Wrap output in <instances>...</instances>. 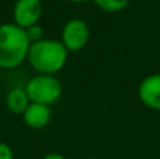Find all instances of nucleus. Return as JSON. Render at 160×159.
<instances>
[{
    "instance_id": "4",
    "label": "nucleus",
    "mask_w": 160,
    "mask_h": 159,
    "mask_svg": "<svg viewBox=\"0 0 160 159\" xmlns=\"http://www.w3.org/2000/svg\"><path fill=\"white\" fill-rule=\"evenodd\" d=\"M90 39V28L84 20L72 18L65 23L61 33V42L65 45L68 52H79Z\"/></svg>"
},
{
    "instance_id": "14",
    "label": "nucleus",
    "mask_w": 160,
    "mask_h": 159,
    "mask_svg": "<svg viewBox=\"0 0 160 159\" xmlns=\"http://www.w3.org/2000/svg\"><path fill=\"white\" fill-rule=\"evenodd\" d=\"M83 159H98V158H93V156H88V158H83Z\"/></svg>"
},
{
    "instance_id": "10",
    "label": "nucleus",
    "mask_w": 160,
    "mask_h": 159,
    "mask_svg": "<svg viewBox=\"0 0 160 159\" xmlns=\"http://www.w3.org/2000/svg\"><path fill=\"white\" fill-rule=\"evenodd\" d=\"M25 33H27V37H28V39H30L31 44L38 42V41H42V39L45 38V30H44V27H42L39 23L38 24H35V25H32V27L27 28Z\"/></svg>"
},
{
    "instance_id": "9",
    "label": "nucleus",
    "mask_w": 160,
    "mask_h": 159,
    "mask_svg": "<svg viewBox=\"0 0 160 159\" xmlns=\"http://www.w3.org/2000/svg\"><path fill=\"white\" fill-rule=\"evenodd\" d=\"M93 3L105 13H119L128 7L131 0H93Z\"/></svg>"
},
{
    "instance_id": "1",
    "label": "nucleus",
    "mask_w": 160,
    "mask_h": 159,
    "mask_svg": "<svg viewBox=\"0 0 160 159\" xmlns=\"http://www.w3.org/2000/svg\"><path fill=\"white\" fill-rule=\"evenodd\" d=\"M69 52L61 39L44 38L30 45L27 62L38 75L56 76L65 68Z\"/></svg>"
},
{
    "instance_id": "5",
    "label": "nucleus",
    "mask_w": 160,
    "mask_h": 159,
    "mask_svg": "<svg viewBox=\"0 0 160 159\" xmlns=\"http://www.w3.org/2000/svg\"><path fill=\"white\" fill-rule=\"evenodd\" d=\"M42 10L41 0H17L13 8V23L27 30L39 23Z\"/></svg>"
},
{
    "instance_id": "7",
    "label": "nucleus",
    "mask_w": 160,
    "mask_h": 159,
    "mask_svg": "<svg viewBox=\"0 0 160 159\" xmlns=\"http://www.w3.org/2000/svg\"><path fill=\"white\" fill-rule=\"evenodd\" d=\"M22 120L28 128L42 130L52 120V110L49 106H45V104L30 103V106L22 114Z\"/></svg>"
},
{
    "instance_id": "2",
    "label": "nucleus",
    "mask_w": 160,
    "mask_h": 159,
    "mask_svg": "<svg viewBox=\"0 0 160 159\" xmlns=\"http://www.w3.org/2000/svg\"><path fill=\"white\" fill-rule=\"evenodd\" d=\"M30 39L14 23L0 24V69H16L27 61Z\"/></svg>"
},
{
    "instance_id": "11",
    "label": "nucleus",
    "mask_w": 160,
    "mask_h": 159,
    "mask_svg": "<svg viewBox=\"0 0 160 159\" xmlns=\"http://www.w3.org/2000/svg\"><path fill=\"white\" fill-rule=\"evenodd\" d=\"M0 159H14V152L11 146L0 141Z\"/></svg>"
},
{
    "instance_id": "6",
    "label": "nucleus",
    "mask_w": 160,
    "mask_h": 159,
    "mask_svg": "<svg viewBox=\"0 0 160 159\" xmlns=\"http://www.w3.org/2000/svg\"><path fill=\"white\" fill-rule=\"evenodd\" d=\"M138 97L145 107L160 111V73L145 76L138 86Z\"/></svg>"
},
{
    "instance_id": "8",
    "label": "nucleus",
    "mask_w": 160,
    "mask_h": 159,
    "mask_svg": "<svg viewBox=\"0 0 160 159\" xmlns=\"http://www.w3.org/2000/svg\"><path fill=\"white\" fill-rule=\"evenodd\" d=\"M6 107L10 113L16 115H22L27 107L30 106L31 100L28 97L24 87H13L6 95Z\"/></svg>"
},
{
    "instance_id": "12",
    "label": "nucleus",
    "mask_w": 160,
    "mask_h": 159,
    "mask_svg": "<svg viewBox=\"0 0 160 159\" xmlns=\"http://www.w3.org/2000/svg\"><path fill=\"white\" fill-rule=\"evenodd\" d=\"M42 159H66L62 154H59V152H49V154H47Z\"/></svg>"
},
{
    "instance_id": "13",
    "label": "nucleus",
    "mask_w": 160,
    "mask_h": 159,
    "mask_svg": "<svg viewBox=\"0 0 160 159\" xmlns=\"http://www.w3.org/2000/svg\"><path fill=\"white\" fill-rule=\"evenodd\" d=\"M69 2H72V3H86V2H88V0H69Z\"/></svg>"
},
{
    "instance_id": "3",
    "label": "nucleus",
    "mask_w": 160,
    "mask_h": 159,
    "mask_svg": "<svg viewBox=\"0 0 160 159\" xmlns=\"http://www.w3.org/2000/svg\"><path fill=\"white\" fill-rule=\"evenodd\" d=\"M24 89L31 103H39L49 107L58 103L63 93V86L61 80L53 75H38L37 73L27 82Z\"/></svg>"
},
{
    "instance_id": "15",
    "label": "nucleus",
    "mask_w": 160,
    "mask_h": 159,
    "mask_svg": "<svg viewBox=\"0 0 160 159\" xmlns=\"http://www.w3.org/2000/svg\"><path fill=\"white\" fill-rule=\"evenodd\" d=\"M145 2H158V0H145Z\"/></svg>"
}]
</instances>
